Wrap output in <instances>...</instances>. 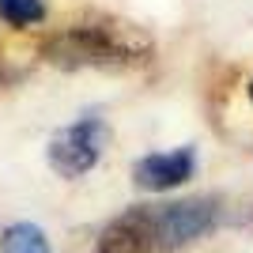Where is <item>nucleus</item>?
Listing matches in <instances>:
<instances>
[{
	"mask_svg": "<svg viewBox=\"0 0 253 253\" xmlns=\"http://www.w3.org/2000/svg\"><path fill=\"white\" fill-rule=\"evenodd\" d=\"M106 140H110V128L98 117H84V121L61 128L49 140V167L61 178H80V174H87L98 163Z\"/></svg>",
	"mask_w": 253,
	"mask_h": 253,
	"instance_id": "7ed1b4c3",
	"label": "nucleus"
},
{
	"mask_svg": "<svg viewBox=\"0 0 253 253\" xmlns=\"http://www.w3.org/2000/svg\"><path fill=\"white\" fill-rule=\"evenodd\" d=\"M0 19L8 27H34L45 19L42 0H0Z\"/></svg>",
	"mask_w": 253,
	"mask_h": 253,
	"instance_id": "0eeeda50",
	"label": "nucleus"
},
{
	"mask_svg": "<svg viewBox=\"0 0 253 253\" xmlns=\"http://www.w3.org/2000/svg\"><path fill=\"white\" fill-rule=\"evenodd\" d=\"M148 215H151V253H178L215 231L219 208L208 197H193V201H174V204H148Z\"/></svg>",
	"mask_w": 253,
	"mask_h": 253,
	"instance_id": "f03ea898",
	"label": "nucleus"
},
{
	"mask_svg": "<svg viewBox=\"0 0 253 253\" xmlns=\"http://www.w3.org/2000/svg\"><path fill=\"white\" fill-rule=\"evenodd\" d=\"M250 98H253V80H250Z\"/></svg>",
	"mask_w": 253,
	"mask_h": 253,
	"instance_id": "6e6552de",
	"label": "nucleus"
},
{
	"mask_svg": "<svg viewBox=\"0 0 253 253\" xmlns=\"http://www.w3.org/2000/svg\"><path fill=\"white\" fill-rule=\"evenodd\" d=\"M95 253H151V215L148 204L128 208L125 215H117L98 238Z\"/></svg>",
	"mask_w": 253,
	"mask_h": 253,
	"instance_id": "39448f33",
	"label": "nucleus"
},
{
	"mask_svg": "<svg viewBox=\"0 0 253 253\" xmlns=\"http://www.w3.org/2000/svg\"><path fill=\"white\" fill-rule=\"evenodd\" d=\"M151 49L148 34H140L136 27L125 23H98V27H68V31L53 34L42 45L45 61L76 72V68H125V64L144 61V53Z\"/></svg>",
	"mask_w": 253,
	"mask_h": 253,
	"instance_id": "f257e3e1",
	"label": "nucleus"
},
{
	"mask_svg": "<svg viewBox=\"0 0 253 253\" xmlns=\"http://www.w3.org/2000/svg\"><path fill=\"white\" fill-rule=\"evenodd\" d=\"M0 253H53L49 238L42 234V227L34 223H11L0 234Z\"/></svg>",
	"mask_w": 253,
	"mask_h": 253,
	"instance_id": "423d86ee",
	"label": "nucleus"
},
{
	"mask_svg": "<svg viewBox=\"0 0 253 253\" xmlns=\"http://www.w3.org/2000/svg\"><path fill=\"white\" fill-rule=\"evenodd\" d=\"M197 170V155L193 148H178V151H155V155H144L132 163V181L148 193H167L178 189L193 178Z\"/></svg>",
	"mask_w": 253,
	"mask_h": 253,
	"instance_id": "20e7f679",
	"label": "nucleus"
}]
</instances>
